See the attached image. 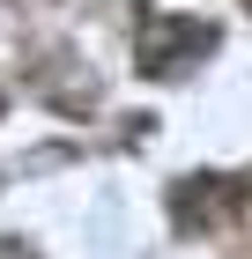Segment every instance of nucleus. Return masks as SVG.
<instances>
[{
	"instance_id": "7ed1b4c3",
	"label": "nucleus",
	"mask_w": 252,
	"mask_h": 259,
	"mask_svg": "<svg viewBox=\"0 0 252 259\" xmlns=\"http://www.w3.org/2000/svg\"><path fill=\"white\" fill-rule=\"evenodd\" d=\"M0 259H38V252H30L22 237H0Z\"/></svg>"
},
{
	"instance_id": "20e7f679",
	"label": "nucleus",
	"mask_w": 252,
	"mask_h": 259,
	"mask_svg": "<svg viewBox=\"0 0 252 259\" xmlns=\"http://www.w3.org/2000/svg\"><path fill=\"white\" fill-rule=\"evenodd\" d=\"M0 111H8V104H0Z\"/></svg>"
},
{
	"instance_id": "f03ea898",
	"label": "nucleus",
	"mask_w": 252,
	"mask_h": 259,
	"mask_svg": "<svg viewBox=\"0 0 252 259\" xmlns=\"http://www.w3.org/2000/svg\"><path fill=\"white\" fill-rule=\"evenodd\" d=\"M252 207V170H193V178L171 185V222L193 237V230H223Z\"/></svg>"
},
{
	"instance_id": "f257e3e1",
	"label": "nucleus",
	"mask_w": 252,
	"mask_h": 259,
	"mask_svg": "<svg viewBox=\"0 0 252 259\" xmlns=\"http://www.w3.org/2000/svg\"><path fill=\"white\" fill-rule=\"evenodd\" d=\"M223 45V30L215 22H200V15H149L141 22V37H134V67L149 81H178L186 67H200Z\"/></svg>"
}]
</instances>
